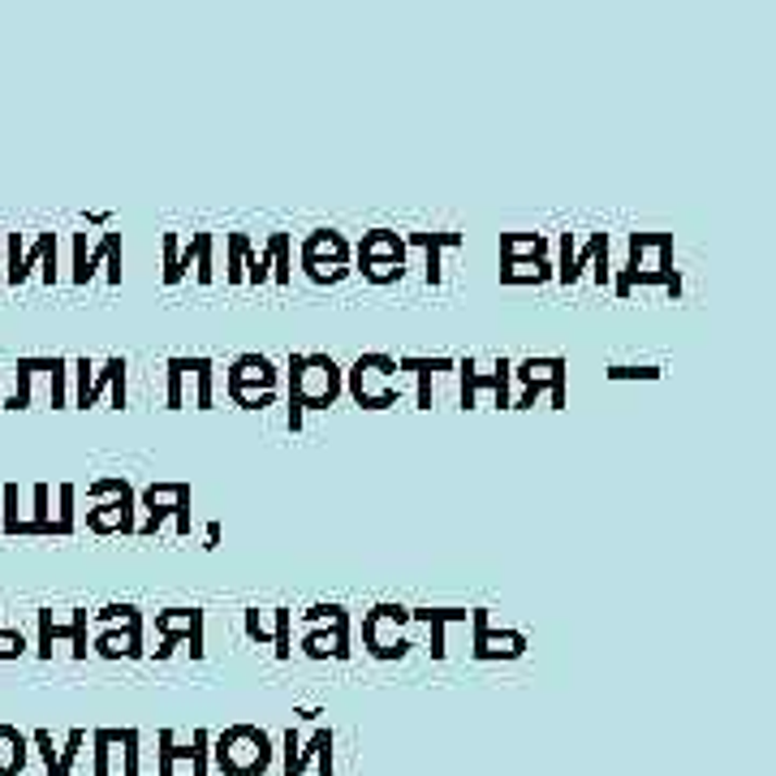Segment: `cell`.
I'll list each match as a JSON object with an SVG mask.
<instances>
[{
    "mask_svg": "<svg viewBox=\"0 0 776 776\" xmlns=\"http://www.w3.org/2000/svg\"><path fill=\"white\" fill-rule=\"evenodd\" d=\"M290 432H303L307 410H329L345 393V371L333 354H290Z\"/></svg>",
    "mask_w": 776,
    "mask_h": 776,
    "instance_id": "1",
    "label": "cell"
},
{
    "mask_svg": "<svg viewBox=\"0 0 776 776\" xmlns=\"http://www.w3.org/2000/svg\"><path fill=\"white\" fill-rule=\"evenodd\" d=\"M212 760L221 776H263L272 768V738L259 725H229L212 738Z\"/></svg>",
    "mask_w": 776,
    "mask_h": 776,
    "instance_id": "2",
    "label": "cell"
},
{
    "mask_svg": "<svg viewBox=\"0 0 776 776\" xmlns=\"http://www.w3.org/2000/svg\"><path fill=\"white\" fill-rule=\"evenodd\" d=\"M393 375H402L393 354H358L354 367L345 371V393L362 410H389L402 397V389L393 384Z\"/></svg>",
    "mask_w": 776,
    "mask_h": 776,
    "instance_id": "3",
    "label": "cell"
},
{
    "mask_svg": "<svg viewBox=\"0 0 776 776\" xmlns=\"http://www.w3.org/2000/svg\"><path fill=\"white\" fill-rule=\"evenodd\" d=\"M673 233H630V259L626 268L613 276L617 298L630 294L635 276H673Z\"/></svg>",
    "mask_w": 776,
    "mask_h": 776,
    "instance_id": "4",
    "label": "cell"
},
{
    "mask_svg": "<svg viewBox=\"0 0 776 776\" xmlns=\"http://www.w3.org/2000/svg\"><path fill=\"white\" fill-rule=\"evenodd\" d=\"M406 626H410V608L402 604H375L367 617H362V643L375 661H402L415 643L406 639Z\"/></svg>",
    "mask_w": 776,
    "mask_h": 776,
    "instance_id": "5",
    "label": "cell"
},
{
    "mask_svg": "<svg viewBox=\"0 0 776 776\" xmlns=\"http://www.w3.org/2000/svg\"><path fill=\"white\" fill-rule=\"evenodd\" d=\"M143 509L147 518L134 527L138 535H156L169 514L177 518V535H190V483H151L143 492Z\"/></svg>",
    "mask_w": 776,
    "mask_h": 776,
    "instance_id": "6",
    "label": "cell"
},
{
    "mask_svg": "<svg viewBox=\"0 0 776 776\" xmlns=\"http://www.w3.org/2000/svg\"><path fill=\"white\" fill-rule=\"evenodd\" d=\"M514 375L522 380V397L509 402V410L535 406L540 393H553V410H565V358H527L514 367Z\"/></svg>",
    "mask_w": 776,
    "mask_h": 776,
    "instance_id": "7",
    "label": "cell"
},
{
    "mask_svg": "<svg viewBox=\"0 0 776 776\" xmlns=\"http://www.w3.org/2000/svg\"><path fill=\"white\" fill-rule=\"evenodd\" d=\"M457 375H461V406L475 410L483 393H492V406H505L509 410V380H514V362L509 358H496L492 371H479L475 358H461L457 362Z\"/></svg>",
    "mask_w": 776,
    "mask_h": 776,
    "instance_id": "8",
    "label": "cell"
},
{
    "mask_svg": "<svg viewBox=\"0 0 776 776\" xmlns=\"http://www.w3.org/2000/svg\"><path fill=\"white\" fill-rule=\"evenodd\" d=\"M470 626H475V643H470L475 661H518V656H527V635L522 630H492L488 608H475Z\"/></svg>",
    "mask_w": 776,
    "mask_h": 776,
    "instance_id": "9",
    "label": "cell"
},
{
    "mask_svg": "<svg viewBox=\"0 0 776 776\" xmlns=\"http://www.w3.org/2000/svg\"><path fill=\"white\" fill-rule=\"evenodd\" d=\"M276 380H281V371H276V362L268 358V354H237L233 362H229V371H224V389L233 393V389H246V393H276Z\"/></svg>",
    "mask_w": 776,
    "mask_h": 776,
    "instance_id": "10",
    "label": "cell"
},
{
    "mask_svg": "<svg viewBox=\"0 0 776 776\" xmlns=\"http://www.w3.org/2000/svg\"><path fill=\"white\" fill-rule=\"evenodd\" d=\"M156 630L164 635V643H177V648L186 639L190 661H204V608H164L156 613Z\"/></svg>",
    "mask_w": 776,
    "mask_h": 776,
    "instance_id": "11",
    "label": "cell"
},
{
    "mask_svg": "<svg viewBox=\"0 0 776 776\" xmlns=\"http://www.w3.org/2000/svg\"><path fill=\"white\" fill-rule=\"evenodd\" d=\"M57 639H70V643H74V656L87 661V652H91V648H87V608H74V621H70V626H57L52 613L44 608V613H39V656H44V661L52 656V643H57Z\"/></svg>",
    "mask_w": 776,
    "mask_h": 776,
    "instance_id": "12",
    "label": "cell"
},
{
    "mask_svg": "<svg viewBox=\"0 0 776 776\" xmlns=\"http://www.w3.org/2000/svg\"><path fill=\"white\" fill-rule=\"evenodd\" d=\"M349 242L336 229H316L303 242V268H345L349 263Z\"/></svg>",
    "mask_w": 776,
    "mask_h": 776,
    "instance_id": "13",
    "label": "cell"
},
{
    "mask_svg": "<svg viewBox=\"0 0 776 776\" xmlns=\"http://www.w3.org/2000/svg\"><path fill=\"white\" fill-rule=\"evenodd\" d=\"M87 527L96 531V535H134V488H125L121 496H112L104 505H96L91 514H87Z\"/></svg>",
    "mask_w": 776,
    "mask_h": 776,
    "instance_id": "14",
    "label": "cell"
},
{
    "mask_svg": "<svg viewBox=\"0 0 776 776\" xmlns=\"http://www.w3.org/2000/svg\"><path fill=\"white\" fill-rule=\"evenodd\" d=\"M303 656H311V661H349V621L307 630L303 635Z\"/></svg>",
    "mask_w": 776,
    "mask_h": 776,
    "instance_id": "15",
    "label": "cell"
},
{
    "mask_svg": "<svg viewBox=\"0 0 776 776\" xmlns=\"http://www.w3.org/2000/svg\"><path fill=\"white\" fill-rule=\"evenodd\" d=\"M96 656L104 661H143L147 648H143V626H112V630H100L96 635Z\"/></svg>",
    "mask_w": 776,
    "mask_h": 776,
    "instance_id": "16",
    "label": "cell"
},
{
    "mask_svg": "<svg viewBox=\"0 0 776 776\" xmlns=\"http://www.w3.org/2000/svg\"><path fill=\"white\" fill-rule=\"evenodd\" d=\"M406 237H397L393 229H371L358 242V263H406Z\"/></svg>",
    "mask_w": 776,
    "mask_h": 776,
    "instance_id": "17",
    "label": "cell"
},
{
    "mask_svg": "<svg viewBox=\"0 0 776 776\" xmlns=\"http://www.w3.org/2000/svg\"><path fill=\"white\" fill-rule=\"evenodd\" d=\"M104 393H112V410H125V406H130V397H125V358H109L104 371L91 375V389H87V397H83L78 406L87 410V406H96Z\"/></svg>",
    "mask_w": 776,
    "mask_h": 776,
    "instance_id": "18",
    "label": "cell"
},
{
    "mask_svg": "<svg viewBox=\"0 0 776 776\" xmlns=\"http://www.w3.org/2000/svg\"><path fill=\"white\" fill-rule=\"evenodd\" d=\"M453 367H457L453 358H419V354L397 358V371H415V375H419V406H423V410H432V380H436L441 371H453Z\"/></svg>",
    "mask_w": 776,
    "mask_h": 776,
    "instance_id": "19",
    "label": "cell"
},
{
    "mask_svg": "<svg viewBox=\"0 0 776 776\" xmlns=\"http://www.w3.org/2000/svg\"><path fill=\"white\" fill-rule=\"evenodd\" d=\"M406 246H419L423 255H428V285H441V255L448 246H461V233H410L406 237Z\"/></svg>",
    "mask_w": 776,
    "mask_h": 776,
    "instance_id": "20",
    "label": "cell"
},
{
    "mask_svg": "<svg viewBox=\"0 0 776 776\" xmlns=\"http://www.w3.org/2000/svg\"><path fill=\"white\" fill-rule=\"evenodd\" d=\"M466 608H410V626H432V661H444V630L453 621H466Z\"/></svg>",
    "mask_w": 776,
    "mask_h": 776,
    "instance_id": "21",
    "label": "cell"
},
{
    "mask_svg": "<svg viewBox=\"0 0 776 776\" xmlns=\"http://www.w3.org/2000/svg\"><path fill=\"white\" fill-rule=\"evenodd\" d=\"M501 259L518 263V259H549V237L544 233H505L501 237Z\"/></svg>",
    "mask_w": 776,
    "mask_h": 776,
    "instance_id": "22",
    "label": "cell"
},
{
    "mask_svg": "<svg viewBox=\"0 0 776 776\" xmlns=\"http://www.w3.org/2000/svg\"><path fill=\"white\" fill-rule=\"evenodd\" d=\"M501 281H505V285H527V281L544 285V281H553V263H549V259H518V263H505V268H501Z\"/></svg>",
    "mask_w": 776,
    "mask_h": 776,
    "instance_id": "23",
    "label": "cell"
},
{
    "mask_svg": "<svg viewBox=\"0 0 776 776\" xmlns=\"http://www.w3.org/2000/svg\"><path fill=\"white\" fill-rule=\"evenodd\" d=\"M604 250H608V233H591V242H587L582 250H574V255H569V268H565V272H556V281H561V285H574V281L582 276V268H587V263H595V255H604Z\"/></svg>",
    "mask_w": 776,
    "mask_h": 776,
    "instance_id": "24",
    "label": "cell"
},
{
    "mask_svg": "<svg viewBox=\"0 0 776 776\" xmlns=\"http://www.w3.org/2000/svg\"><path fill=\"white\" fill-rule=\"evenodd\" d=\"M22 764H26V742H22V734L9 729V725H0V776H17Z\"/></svg>",
    "mask_w": 776,
    "mask_h": 776,
    "instance_id": "25",
    "label": "cell"
},
{
    "mask_svg": "<svg viewBox=\"0 0 776 776\" xmlns=\"http://www.w3.org/2000/svg\"><path fill=\"white\" fill-rule=\"evenodd\" d=\"M48 367H52V358H22V362H17V389H13V397H9L13 410L30 406V380H35L39 371H48Z\"/></svg>",
    "mask_w": 776,
    "mask_h": 776,
    "instance_id": "26",
    "label": "cell"
},
{
    "mask_svg": "<svg viewBox=\"0 0 776 776\" xmlns=\"http://www.w3.org/2000/svg\"><path fill=\"white\" fill-rule=\"evenodd\" d=\"M52 250H57V233H39V242H35L30 250H22L17 268L9 272V285H22V281H26V272H30V268H35L44 255H52Z\"/></svg>",
    "mask_w": 776,
    "mask_h": 776,
    "instance_id": "27",
    "label": "cell"
},
{
    "mask_svg": "<svg viewBox=\"0 0 776 776\" xmlns=\"http://www.w3.org/2000/svg\"><path fill=\"white\" fill-rule=\"evenodd\" d=\"M268 263H272V281L276 285H290V233H272V242H268Z\"/></svg>",
    "mask_w": 776,
    "mask_h": 776,
    "instance_id": "28",
    "label": "cell"
},
{
    "mask_svg": "<svg viewBox=\"0 0 776 776\" xmlns=\"http://www.w3.org/2000/svg\"><path fill=\"white\" fill-rule=\"evenodd\" d=\"M242 630L250 643H272V630H276V608L259 613V608H246L242 613Z\"/></svg>",
    "mask_w": 776,
    "mask_h": 776,
    "instance_id": "29",
    "label": "cell"
},
{
    "mask_svg": "<svg viewBox=\"0 0 776 776\" xmlns=\"http://www.w3.org/2000/svg\"><path fill=\"white\" fill-rule=\"evenodd\" d=\"M177 764L190 768V747H177L173 729H160V776H177Z\"/></svg>",
    "mask_w": 776,
    "mask_h": 776,
    "instance_id": "30",
    "label": "cell"
},
{
    "mask_svg": "<svg viewBox=\"0 0 776 776\" xmlns=\"http://www.w3.org/2000/svg\"><path fill=\"white\" fill-rule=\"evenodd\" d=\"M195 367V358H169V410H182L186 406V393H182V384H186V371Z\"/></svg>",
    "mask_w": 776,
    "mask_h": 776,
    "instance_id": "31",
    "label": "cell"
},
{
    "mask_svg": "<svg viewBox=\"0 0 776 776\" xmlns=\"http://www.w3.org/2000/svg\"><path fill=\"white\" fill-rule=\"evenodd\" d=\"M195 276L199 285H212L217 281V268H212V233H195Z\"/></svg>",
    "mask_w": 776,
    "mask_h": 776,
    "instance_id": "32",
    "label": "cell"
},
{
    "mask_svg": "<svg viewBox=\"0 0 776 776\" xmlns=\"http://www.w3.org/2000/svg\"><path fill=\"white\" fill-rule=\"evenodd\" d=\"M96 626L100 630H112V626H143V613L134 604H109L96 613Z\"/></svg>",
    "mask_w": 776,
    "mask_h": 776,
    "instance_id": "33",
    "label": "cell"
},
{
    "mask_svg": "<svg viewBox=\"0 0 776 776\" xmlns=\"http://www.w3.org/2000/svg\"><path fill=\"white\" fill-rule=\"evenodd\" d=\"M212 773V734L199 729L190 738V776H208Z\"/></svg>",
    "mask_w": 776,
    "mask_h": 776,
    "instance_id": "34",
    "label": "cell"
},
{
    "mask_svg": "<svg viewBox=\"0 0 776 776\" xmlns=\"http://www.w3.org/2000/svg\"><path fill=\"white\" fill-rule=\"evenodd\" d=\"M164 285H177L182 276H186V268H182V242H177V233H164Z\"/></svg>",
    "mask_w": 776,
    "mask_h": 776,
    "instance_id": "35",
    "label": "cell"
},
{
    "mask_svg": "<svg viewBox=\"0 0 776 776\" xmlns=\"http://www.w3.org/2000/svg\"><path fill=\"white\" fill-rule=\"evenodd\" d=\"M246 246H250V237H246V233H229V263H224V268H229V272H224V276H229V285H242V281H246V272H242Z\"/></svg>",
    "mask_w": 776,
    "mask_h": 776,
    "instance_id": "36",
    "label": "cell"
},
{
    "mask_svg": "<svg viewBox=\"0 0 776 776\" xmlns=\"http://www.w3.org/2000/svg\"><path fill=\"white\" fill-rule=\"evenodd\" d=\"M212 371H217L212 358H195V384H199L195 406H199V410H212Z\"/></svg>",
    "mask_w": 776,
    "mask_h": 776,
    "instance_id": "37",
    "label": "cell"
},
{
    "mask_svg": "<svg viewBox=\"0 0 776 776\" xmlns=\"http://www.w3.org/2000/svg\"><path fill=\"white\" fill-rule=\"evenodd\" d=\"M290 621H294V613H290V608H276V630H272V652H276V661H290V656H294Z\"/></svg>",
    "mask_w": 776,
    "mask_h": 776,
    "instance_id": "38",
    "label": "cell"
},
{
    "mask_svg": "<svg viewBox=\"0 0 776 776\" xmlns=\"http://www.w3.org/2000/svg\"><path fill=\"white\" fill-rule=\"evenodd\" d=\"M121 747V776H138V729H116Z\"/></svg>",
    "mask_w": 776,
    "mask_h": 776,
    "instance_id": "39",
    "label": "cell"
},
{
    "mask_svg": "<svg viewBox=\"0 0 776 776\" xmlns=\"http://www.w3.org/2000/svg\"><path fill=\"white\" fill-rule=\"evenodd\" d=\"M324 742H333V729H320V734H316L307 747H298V755H294V764L285 768V776H303V773H307V764L320 755V747H324Z\"/></svg>",
    "mask_w": 776,
    "mask_h": 776,
    "instance_id": "40",
    "label": "cell"
},
{
    "mask_svg": "<svg viewBox=\"0 0 776 776\" xmlns=\"http://www.w3.org/2000/svg\"><path fill=\"white\" fill-rule=\"evenodd\" d=\"M91 742H96V768H91V773H96V776H112V755H116L112 747H116V729H100Z\"/></svg>",
    "mask_w": 776,
    "mask_h": 776,
    "instance_id": "41",
    "label": "cell"
},
{
    "mask_svg": "<svg viewBox=\"0 0 776 776\" xmlns=\"http://www.w3.org/2000/svg\"><path fill=\"white\" fill-rule=\"evenodd\" d=\"M303 621H307V630H316V626H341V621H349V613H345L341 604H316V608L303 613Z\"/></svg>",
    "mask_w": 776,
    "mask_h": 776,
    "instance_id": "42",
    "label": "cell"
},
{
    "mask_svg": "<svg viewBox=\"0 0 776 776\" xmlns=\"http://www.w3.org/2000/svg\"><path fill=\"white\" fill-rule=\"evenodd\" d=\"M358 272L371 281V285H393L406 276V263H358Z\"/></svg>",
    "mask_w": 776,
    "mask_h": 776,
    "instance_id": "43",
    "label": "cell"
},
{
    "mask_svg": "<svg viewBox=\"0 0 776 776\" xmlns=\"http://www.w3.org/2000/svg\"><path fill=\"white\" fill-rule=\"evenodd\" d=\"M83 742H87V734H83V729H74V734H70V742H65V751L57 755V768H52V776H70V773H74V760H78Z\"/></svg>",
    "mask_w": 776,
    "mask_h": 776,
    "instance_id": "44",
    "label": "cell"
},
{
    "mask_svg": "<svg viewBox=\"0 0 776 776\" xmlns=\"http://www.w3.org/2000/svg\"><path fill=\"white\" fill-rule=\"evenodd\" d=\"M268 268H272V263H268V255H255V250L246 246V259H242L246 281H250V285H263V281H268Z\"/></svg>",
    "mask_w": 776,
    "mask_h": 776,
    "instance_id": "45",
    "label": "cell"
},
{
    "mask_svg": "<svg viewBox=\"0 0 776 776\" xmlns=\"http://www.w3.org/2000/svg\"><path fill=\"white\" fill-rule=\"evenodd\" d=\"M65 367H70L65 358H52V367H48V380H52V406H57V410L65 406V375H70Z\"/></svg>",
    "mask_w": 776,
    "mask_h": 776,
    "instance_id": "46",
    "label": "cell"
},
{
    "mask_svg": "<svg viewBox=\"0 0 776 776\" xmlns=\"http://www.w3.org/2000/svg\"><path fill=\"white\" fill-rule=\"evenodd\" d=\"M229 397H233V406H242V410H268V406L276 402V393H246V389H233Z\"/></svg>",
    "mask_w": 776,
    "mask_h": 776,
    "instance_id": "47",
    "label": "cell"
},
{
    "mask_svg": "<svg viewBox=\"0 0 776 776\" xmlns=\"http://www.w3.org/2000/svg\"><path fill=\"white\" fill-rule=\"evenodd\" d=\"M57 527H61V535L74 531V483L61 488V518H57Z\"/></svg>",
    "mask_w": 776,
    "mask_h": 776,
    "instance_id": "48",
    "label": "cell"
},
{
    "mask_svg": "<svg viewBox=\"0 0 776 776\" xmlns=\"http://www.w3.org/2000/svg\"><path fill=\"white\" fill-rule=\"evenodd\" d=\"M74 281L87 285V233H74Z\"/></svg>",
    "mask_w": 776,
    "mask_h": 776,
    "instance_id": "49",
    "label": "cell"
},
{
    "mask_svg": "<svg viewBox=\"0 0 776 776\" xmlns=\"http://www.w3.org/2000/svg\"><path fill=\"white\" fill-rule=\"evenodd\" d=\"M661 367H608V380H656Z\"/></svg>",
    "mask_w": 776,
    "mask_h": 776,
    "instance_id": "50",
    "label": "cell"
},
{
    "mask_svg": "<svg viewBox=\"0 0 776 776\" xmlns=\"http://www.w3.org/2000/svg\"><path fill=\"white\" fill-rule=\"evenodd\" d=\"M307 276H311L316 285H341V281L349 276V268H307Z\"/></svg>",
    "mask_w": 776,
    "mask_h": 776,
    "instance_id": "51",
    "label": "cell"
},
{
    "mask_svg": "<svg viewBox=\"0 0 776 776\" xmlns=\"http://www.w3.org/2000/svg\"><path fill=\"white\" fill-rule=\"evenodd\" d=\"M4 505H9V514H4V531L13 535V531H17V522H22V518H17V488H13V483L4 488Z\"/></svg>",
    "mask_w": 776,
    "mask_h": 776,
    "instance_id": "52",
    "label": "cell"
},
{
    "mask_svg": "<svg viewBox=\"0 0 776 776\" xmlns=\"http://www.w3.org/2000/svg\"><path fill=\"white\" fill-rule=\"evenodd\" d=\"M22 648H26V643H22L17 630H4V635H0V656H22Z\"/></svg>",
    "mask_w": 776,
    "mask_h": 776,
    "instance_id": "53",
    "label": "cell"
},
{
    "mask_svg": "<svg viewBox=\"0 0 776 776\" xmlns=\"http://www.w3.org/2000/svg\"><path fill=\"white\" fill-rule=\"evenodd\" d=\"M74 371H78V402H83V397H87V389H91V375H96V371H91V362H87V358H78V362H74Z\"/></svg>",
    "mask_w": 776,
    "mask_h": 776,
    "instance_id": "54",
    "label": "cell"
},
{
    "mask_svg": "<svg viewBox=\"0 0 776 776\" xmlns=\"http://www.w3.org/2000/svg\"><path fill=\"white\" fill-rule=\"evenodd\" d=\"M336 742V738H333ZM333 742H324L320 747V755H316V764H320V776H333Z\"/></svg>",
    "mask_w": 776,
    "mask_h": 776,
    "instance_id": "55",
    "label": "cell"
},
{
    "mask_svg": "<svg viewBox=\"0 0 776 776\" xmlns=\"http://www.w3.org/2000/svg\"><path fill=\"white\" fill-rule=\"evenodd\" d=\"M574 250H578V246H574V237H569V233H561V268H556V272H565V268H569V255H574Z\"/></svg>",
    "mask_w": 776,
    "mask_h": 776,
    "instance_id": "56",
    "label": "cell"
},
{
    "mask_svg": "<svg viewBox=\"0 0 776 776\" xmlns=\"http://www.w3.org/2000/svg\"><path fill=\"white\" fill-rule=\"evenodd\" d=\"M298 747H303V742H298V734L290 729V734H285V768L294 764V755H298Z\"/></svg>",
    "mask_w": 776,
    "mask_h": 776,
    "instance_id": "57",
    "label": "cell"
},
{
    "mask_svg": "<svg viewBox=\"0 0 776 776\" xmlns=\"http://www.w3.org/2000/svg\"><path fill=\"white\" fill-rule=\"evenodd\" d=\"M217 544H221V522L208 527V549H217Z\"/></svg>",
    "mask_w": 776,
    "mask_h": 776,
    "instance_id": "58",
    "label": "cell"
},
{
    "mask_svg": "<svg viewBox=\"0 0 776 776\" xmlns=\"http://www.w3.org/2000/svg\"><path fill=\"white\" fill-rule=\"evenodd\" d=\"M294 716H303V720H320V716H324V712H320V707H298V712H294Z\"/></svg>",
    "mask_w": 776,
    "mask_h": 776,
    "instance_id": "59",
    "label": "cell"
}]
</instances>
